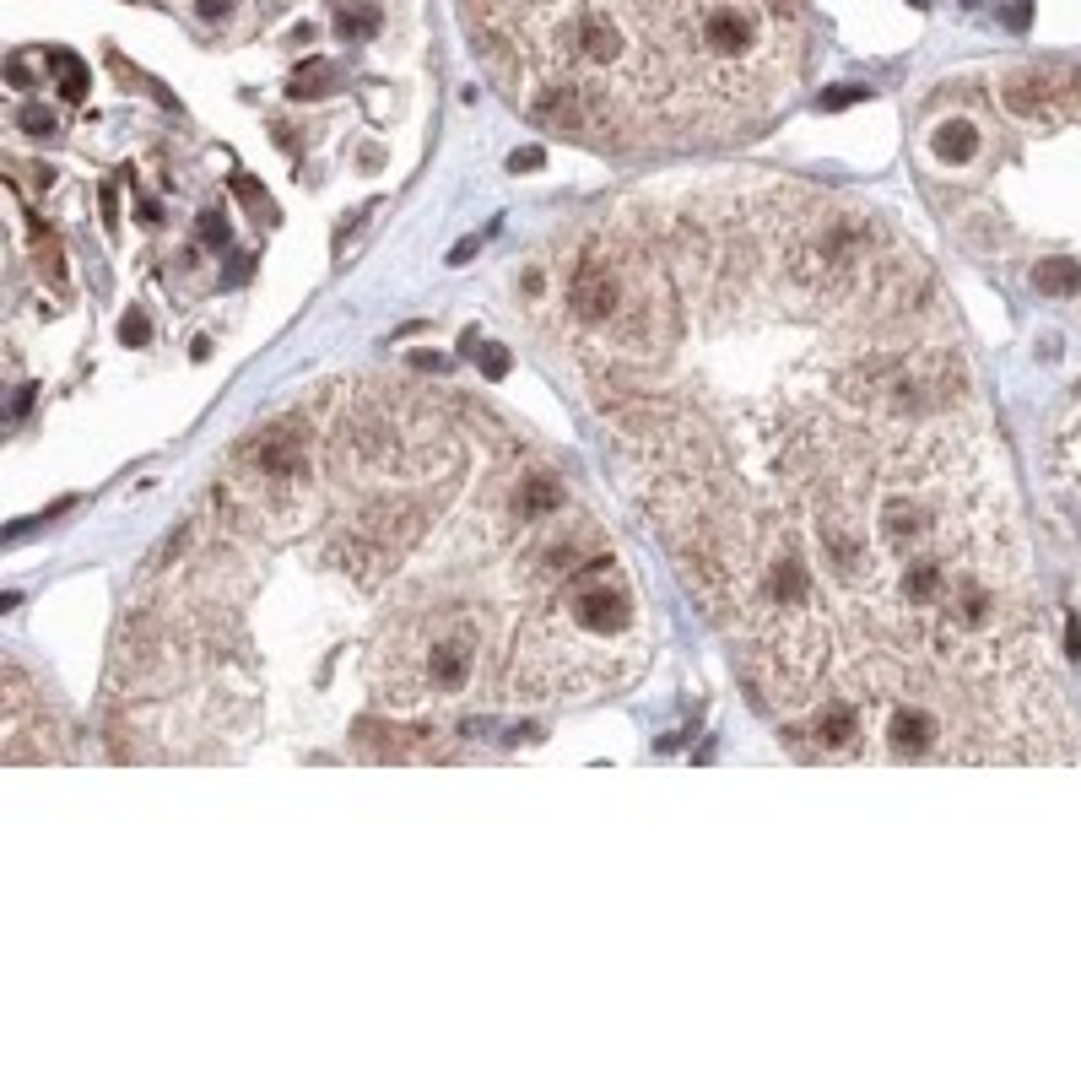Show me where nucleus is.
<instances>
[{"instance_id":"20e7f679","label":"nucleus","mask_w":1081,"mask_h":1081,"mask_svg":"<svg viewBox=\"0 0 1081 1081\" xmlns=\"http://www.w3.org/2000/svg\"><path fill=\"white\" fill-rule=\"evenodd\" d=\"M244 460L255 465L265 482H298V476H309L303 444H298V433H287V427H271V433L249 438V444H244Z\"/></svg>"},{"instance_id":"0eeeda50","label":"nucleus","mask_w":1081,"mask_h":1081,"mask_svg":"<svg viewBox=\"0 0 1081 1081\" xmlns=\"http://www.w3.org/2000/svg\"><path fill=\"white\" fill-rule=\"evenodd\" d=\"M1033 287L1044 292V298H1076L1081 292V265L1076 260H1038L1033 265Z\"/></svg>"},{"instance_id":"6ab92c4d","label":"nucleus","mask_w":1081,"mask_h":1081,"mask_svg":"<svg viewBox=\"0 0 1081 1081\" xmlns=\"http://www.w3.org/2000/svg\"><path fill=\"white\" fill-rule=\"evenodd\" d=\"M476 255V238H465V244H455V255H449V265H465Z\"/></svg>"},{"instance_id":"2eb2a0df","label":"nucleus","mask_w":1081,"mask_h":1081,"mask_svg":"<svg viewBox=\"0 0 1081 1081\" xmlns=\"http://www.w3.org/2000/svg\"><path fill=\"white\" fill-rule=\"evenodd\" d=\"M860 98H865V87H833V92H822V109H849Z\"/></svg>"},{"instance_id":"aec40b11","label":"nucleus","mask_w":1081,"mask_h":1081,"mask_svg":"<svg viewBox=\"0 0 1081 1081\" xmlns=\"http://www.w3.org/2000/svg\"><path fill=\"white\" fill-rule=\"evenodd\" d=\"M249 276V255H233V265H228V282H244Z\"/></svg>"},{"instance_id":"ddd939ff","label":"nucleus","mask_w":1081,"mask_h":1081,"mask_svg":"<svg viewBox=\"0 0 1081 1081\" xmlns=\"http://www.w3.org/2000/svg\"><path fill=\"white\" fill-rule=\"evenodd\" d=\"M119 336H125L130 346H146V341H152V319H146L141 309H130L125 319H119Z\"/></svg>"},{"instance_id":"6e6552de","label":"nucleus","mask_w":1081,"mask_h":1081,"mask_svg":"<svg viewBox=\"0 0 1081 1081\" xmlns=\"http://www.w3.org/2000/svg\"><path fill=\"white\" fill-rule=\"evenodd\" d=\"M330 82H336V65L309 60V65H298V76H292V98H319V92H330Z\"/></svg>"},{"instance_id":"dca6fc26","label":"nucleus","mask_w":1081,"mask_h":1081,"mask_svg":"<svg viewBox=\"0 0 1081 1081\" xmlns=\"http://www.w3.org/2000/svg\"><path fill=\"white\" fill-rule=\"evenodd\" d=\"M200 238H206V244H228V222H222L217 211H206V217H200Z\"/></svg>"},{"instance_id":"1a4fd4ad","label":"nucleus","mask_w":1081,"mask_h":1081,"mask_svg":"<svg viewBox=\"0 0 1081 1081\" xmlns=\"http://www.w3.org/2000/svg\"><path fill=\"white\" fill-rule=\"evenodd\" d=\"M49 65H55V76H60V92H65V98H87V71H82V60L65 55V49H49Z\"/></svg>"},{"instance_id":"f03ea898","label":"nucleus","mask_w":1081,"mask_h":1081,"mask_svg":"<svg viewBox=\"0 0 1081 1081\" xmlns=\"http://www.w3.org/2000/svg\"><path fill=\"white\" fill-rule=\"evenodd\" d=\"M627 303V282L617 271V260L600 255V249H584L579 265H573L568 276V309L584 319V325H606V319H617Z\"/></svg>"},{"instance_id":"39448f33","label":"nucleus","mask_w":1081,"mask_h":1081,"mask_svg":"<svg viewBox=\"0 0 1081 1081\" xmlns=\"http://www.w3.org/2000/svg\"><path fill=\"white\" fill-rule=\"evenodd\" d=\"M930 146H936V157H941V163L963 168V163H973V157H979L984 136H979V125H973V119H946V125H936V136H930Z\"/></svg>"},{"instance_id":"7ed1b4c3","label":"nucleus","mask_w":1081,"mask_h":1081,"mask_svg":"<svg viewBox=\"0 0 1081 1081\" xmlns=\"http://www.w3.org/2000/svg\"><path fill=\"white\" fill-rule=\"evenodd\" d=\"M865 709L854 698H827L822 709H817V719H811V752L817 757H844V752H854V746L865 741Z\"/></svg>"},{"instance_id":"f257e3e1","label":"nucleus","mask_w":1081,"mask_h":1081,"mask_svg":"<svg viewBox=\"0 0 1081 1081\" xmlns=\"http://www.w3.org/2000/svg\"><path fill=\"white\" fill-rule=\"evenodd\" d=\"M384 671H390V703H422V698H455L476 671V633L460 611H427L411 617L395 638H384Z\"/></svg>"},{"instance_id":"9d476101","label":"nucleus","mask_w":1081,"mask_h":1081,"mask_svg":"<svg viewBox=\"0 0 1081 1081\" xmlns=\"http://www.w3.org/2000/svg\"><path fill=\"white\" fill-rule=\"evenodd\" d=\"M465 352L482 363V373L487 379H503V373L514 368V357H509V346H492V341H476V336H465Z\"/></svg>"},{"instance_id":"a211bd4d","label":"nucleus","mask_w":1081,"mask_h":1081,"mask_svg":"<svg viewBox=\"0 0 1081 1081\" xmlns=\"http://www.w3.org/2000/svg\"><path fill=\"white\" fill-rule=\"evenodd\" d=\"M519 168H541V146H525V152H514V173Z\"/></svg>"},{"instance_id":"4468645a","label":"nucleus","mask_w":1081,"mask_h":1081,"mask_svg":"<svg viewBox=\"0 0 1081 1081\" xmlns=\"http://www.w3.org/2000/svg\"><path fill=\"white\" fill-rule=\"evenodd\" d=\"M17 125L28 130V136H55V114H49V109H22Z\"/></svg>"},{"instance_id":"423d86ee","label":"nucleus","mask_w":1081,"mask_h":1081,"mask_svg":"<svg viewBox=\"0 0 1081 1081\" xmlns=\"http://www.w3.org/2000/svg\"><path fill=\"white\" fill-rule=\"evenodd\" d=\"M514 509H519V519H552L557 509H563V487H557L552 476H525Z\"/></svg>"},{"instance_id":"9b49d317","label":"nucleus","mask_w":1081,"mask_h":1081,"mask_svg":"<svg viewBox=\"0 0 1081 1081\" xmlns=\"http://www.w3.org/2000/svg\"><path fill=\"white\" fill-rule=\"evenodd\" d=\"M336 28H341V38H352V44H357V38H373V33H379V11H373V6H346L341 17H336Z\"/></svg>"},{"instance_id":"f8f14e48","label":"nucleus","mask_w":1081,"mask_h":1081,"mask_svg":"<svg viewBox=\"0 0 1081 1081\" xmlns=\"http://www.w3.org/2000/svg\"><path fill=\"white\" fill-rule=\"evenodd\" d=\"M38 271L49 276V287H55V292H65V255H60V244L49 233L38 238Z\"/></svg>"},{"instance_id":"f3484780","label":"nucleus","mask_w":1081,"mask_h":1081,"mask_svg":"<svg viewBox=\"0 0 1081 1081\" xmlns=\"http://www.w3.org/2000/svg\"><path fill=\"white\" fill-rule=\"evenodd\" d=\"M233 190L244 195L255 211H265V217H271V200H265V190H255V179H233Z\"/></svg>"}]
</instances>
